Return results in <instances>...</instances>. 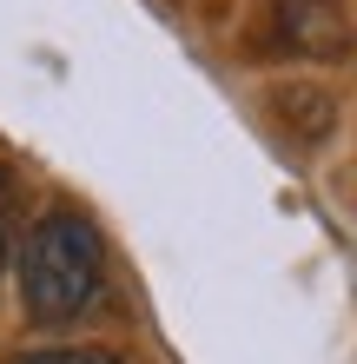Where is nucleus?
Listing matches in <instances>:
<instances>
[{
	"label": "nucleus",
	"mask_w": 357,
	"mask_h": 364,
	"mask_svg": "<svg viewBox=\"0 0 357 364\" xmlns=\"http://www.w3.org/2000/svg\"><path fill=\"white\" fill-rule=\"evenodd\" d=\"M285 33H291V47H304L318 60H338L344 14H338V0H285Z\"/></svg>",
	"instance_id": "nucleus-2"
},
{
	"label": "nucleus",
	"mask_w": 357,
	"mask_h": 364,
	"mask_svg": "<svg viewBox=\"0 0 357 364\" xmlns=\"http://www.w3.org/2000/svg\"><path fill=\"white\" fill-rule=\"evenodd\" d=\"M7 364H126V358L106 345H47V351H20Z\"/></svg>",
	"instance_id": "nucleus-3"
},
{
	"label": "nucleus",
	"mask_w": 357,
	"mask_h": 364,
	"mask_svg": "<svg viewBox=\"0 0 357 364\" xmlns=\"http://www.w3.org/2000/svg\"><path fill=\"white\" fill-rule=\"evenodd\" d=\"M0 272H7V232H0Z\"/></svg>",
	"instance_id": "nucleus-4"
},
{
	"label": "nucleus",
	"mask_w": 357,
	"mask_h": 364,
	"mask_svg": "<svg viewBox=\"0 0 357 364\" xmlns=\"http://www.w3.org/2000/svg\"><path fill=\"white\" fill-rule=\"evenodd\" d=\"M99 285H106V245H99L93 219L79 212H47L27 245H20V305L33 325H73L93 311Z\"/></svg>",
	"instance_id": "nucleus-1"
}]
</instances>
